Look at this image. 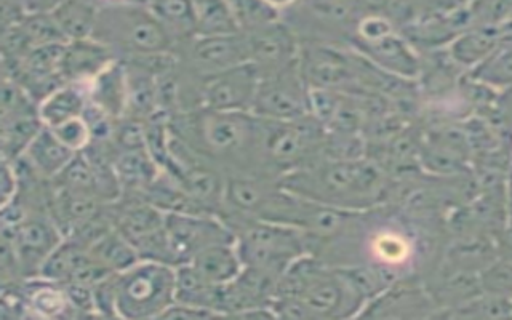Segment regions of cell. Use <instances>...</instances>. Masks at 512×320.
Wrapping results in <instances>:
<instances>
[{
    "mask_svg": "<svg viewBox=\"0 0 512 320\" xmlns=\"http://www.w3.org/2000/svg\"><path fill=\"white\" fill-rule=\"evenodd\" d=\"M496 247H498V255L503 258L512 260V216H508V221L504 224L503 231L496 239Z\"/></svg>",
    "mask_w": 512,
    "mask_h": 320,
    "instance_id": "b9f144b4",
    "label": "cell"
},
{
    "mask_svg": "<svg viewBox=\"0 0 512 320\" xmlns=\"http://www.w3.org/2000/svg\"><path fill=\"white\" fill-rule=\"evenodd\" d=\"M282 188L317 204L364 213L391 204V176L370 157L319 159L280 178Z\"/></svg>",
    "mask_w": 512,
    "mask_h": 320,
    "instance_id": "6da1fadb",
    "label": "cell"
},
{
    "mask_svg": "<svg viewBox=\"0 0 512 320\" xmlns=\"http://www.w3.org/2000/svg\"><path fill=\"white\" fill-rule=\"evenodd\" d=\"M242 34L247 39L248 61L255 64L260 76L279 71L298 60L300 39L284 20Z\"/></svg>",
    "mask_w": 512,
    "mask_h": 320,
    "instance_id": "ac0fdd59",
    "label": "cell"
},
{
    "mask_svg": "<svg viewBox=\"0 0 512 320\" xmlns=\"http://www.w3.org/2000/svg\"><path fill=\"white\" fill-rule=\"evenodd\" d=\"M468 74L496 92H508L512 88V34H503L492 55Z\"/></svg>",
    "mask_w": 512,
    "mask_h": 320,
    "instance_id": "1f68e13d",
    "label": "cell"
},
{
    "mask_svg": "<svg viewBox=\"0 0 512 320\" xmlns=\"http://www.w3.org/2000/svg\"><path fill=\"white\" fill-rule=\"evenodd\" d=\"M92 37L111 47L119 60L175 50L170 34L144 5L100 7Z\"/></svg>",
    "mask_w": 512,
    "mask_h": 320,
    "instance_id": "5b68a950",
    "label": "cell"
},
{
    "mask_svg": "<svg viewBox=\"0 0 512 320\" xmlns=\"http://www.w3.org/2000/svg\"><path fill=\"white\" fill-rule=\"evenodd\" d=\"M365 303L340 266L308 253L282 274L271 308L277 319H351Z\"/></svg>",
    "mask_w": 512,
    "mask_h": 320,
    "instance_id": "3957f363",
    "label": "cell"
},
{
    "mask_svg": "<svg viewBox=\"0 0 512 320\" xmlns=\"http://www.w3.org/2000/svg\"><path fill=\"white\" fill-rule=\"evenodd\" d=\"M2 159L16 162L44 130L39 104L16 80H2Z\"/></svg>",
    "mask_w": 512,
    "mask_h": 320,
    "instance_id": "4fadbf2b",
    "label": "cell"
},
{
    "mask_svg": "<svg viewBox=\"0 0 512 320\" xmlns=\"http://www.w3.org/2000/svg\"><path fill=\"white\" fill-rule=\"evenodd\" d=\"M124 61L128 80L127 116L146 120L157 116L159 112V95H157V76L151 69L136 61Z\"/></svg>",
    "mask_w": 512,
    "mask_h": 320,
    "instance_id": "484cf974",
    "label": "cell"
},
{
    "mask_svg": "<svg viewBox=\"0 0 512 320\" xmlns=\"http://www.w3.org/2000/svg\"><path fill=\"white\" fill-rule=\"evenodd\" d=\"M52 132L74 152L85 151L92 143V130L88 127L84 116L53 127Z\"/></svg>",
    "mask_w": 512,
    "mask_h": 320,
    "instance_id": "74e56055",
    "label": "cell"
},
{
    "mask_svg": "<svg viewBox=\"0 0 512 320\" xmlns=\"http://www.w3.org/2000/svg\"><path fill=\"white\" fill-rule=\"evenodd\" d=\"M440 317H445V319H506V317H512V298L482 292L458 308L442 312Z\"/></svg>",
    "mask_w": 512,
    "mask_h": 320,
    "instance_id": "836d02e7",
    "label": "cell"
},
{
    "mask_svg": "<svg viewBox=\"0 0 512 320\" xmlns=\"http://www.w3.org/2000/svg\"><path fill=\"white\" fill-rule=\"evenodd\" d=\"M77 152L69 149L63 141L52 132V128L44 130L32 141L28 151L21 159L44 180L53 181L71 164Z\"/></svg>",
    "mask_w": 512,
    "mask_h": 320,
    "instance_id": "cb8c5ba5",
    "label": "cell"
},
{
    "mask_svg": "<svg viewBox=\"0 0 512 320\" xmlns=\"http://www.w3.org/2000/svg\"><path fill=\"white\" fill-rule=\"evenodd\" d=\"M455 4H468V2H471V0H453Z\"/></svg>",
    "mask_w": 512,
    "mask_h": 320,
    "instance_id": "ee69618b",
    "label": "cell"
},
{
    "mask_svg": "<svg viewBox=\"0 0 512 320\" xmlns=\"http://www.w3.org/2000/svg\"><path fill=\"white\" fill-rule=\"evenodd\" d=\"M349 47L392 76L407 80H418L420 77L421 53L399 29L370 42H354Z\"/></svg>",
    "mask_w": 512,
    "mask_h": 320,
    "instance_id": "d6986e66",
    "label": "cell"
},
{
    "mask_svg": "<svg viewBox=\"0 0 512 320\" xmlns=\"http://www.w3.org/2000/svg\"><path fill=\"white\" fill-rule=\"evenodd\" d=\"M100 7L95 0H66L52 13L68 42L93 36Z\"/></svg>",
    "mask_w": 512,
    "mask_h": 320,
    "instance_id": "f546056e",
    "label": "cell"
},
{
    "mask_svg": "<svg viewBox=\"0 0 512 320\" xmlns=\"http://www.w3.org/2000/svg\"><path fill=\"white\" fill-rule=\"evenodd\" d=\"M274 7L279 8L280 12H284L285 8L292 7L298 0H268Z\"/></svg>",
    "mask_w": 512,
    "mask_h": 320,
    "instance_id": "7bdbcfd3",
    "label": "cell"
},
{
    "mask_svg": "<svg viewBox=\"0 0 512 320\" xmlns=\"http://www.w3.org/2000/svg\"><path fill=\"white\" fill-rule=\"evenodd\" d=\"M165 228L176 266L204 248L236 242L234 232L215 213H165Z\"/></svg>",
    "mask_w": 512,
    "mask_h": 320,
    "instance_id": "5bb4252c",
    "label": "cell"
},
{
    "mask_svg": "<svg viewBox=\"0 0 512 320\" xmlns=\"http://www.w3.org/2000/svg\"><path fill=\"white\" fill-rule=\"evenodd\" d=\"M24 31L31 40L32 47L48 44H66L68 40L63 36L60 26L56 24L52 13H37V15H26L23 20Z\"/></svg>",
    "mask_w": 512,
    "mask_h": 320,
    "instance_id": "d590c367",
    "label": "cell"
},
{
    "mask_svg": "<svg viewBox=\"0 0 512 320\" xmlns=\"http://www.w3.org/2000/svg\"><path fill=\"white\" fill-rule=\"evenodd\" d=\"M66 0H21L24 15H37V13H53L56 8Z\"/></svg>",
    "mask_w": 512,
    "mask_h": 320,
    "instance_id": "60d3db41",
    "label": "cell"
},
{
    "mask_svg": "<svg viewBox=\"0 0 512 320\" xmlns=\"http://www.w3.org/2000/svg\"><path fill=\"white\" fill-rule=\"evenodd\" d=\"M364 15L359 0H298L285 8L282 20L300 42L348 45L357 21Z\"/></svg>",
    "mask_w": 512,
    "mask_h": 320,
    "instance_id": "ba28073f",
    "label": "cell"
},
{
    "mask_svg": "<svg viewBox=\"0 0 512 320\" xmlns=\"http://www.w3.org/2000/svg\"><path fill=\"white\" fill-rule=\"evenodd\" d=\"M260 80V72L250 61L200 79V108L252 112Z\"/></svg>",
    "mask_w": 512,
    "mask_h": 320,
    "instance_id": "2e32d148",
    "label": "cell"
},
{
    "mask_svg": "<svg viewBox=\"0 0 512 320\" xmlns=\"http://www.w3.org/2000/svg\"><path fill=\"white\" fill-rule=\"evenodd\" d=\"M117 60L116 52L95 37L71 40L64 47L61 74L66 82L88 85Z\"/></svg>",
    "mask_w": 512,
    "mask_h": 320,
    "instance_id": "ffe728a7",
    "label": "cell"
},
{
    "mask_svg": "<svg viewBox=\"0 0 512 320\" xmlns=\"http://www.w3.org/2000/svg\"><path fill=\"white\" fill-rule=\"evenodd\" d=\"M88 252L92 253L93 258L112 274L125 271L140 261V255L135 247L114 228L98 237L88 247Z\"/></svg>",
    "mask_w": 512,
    "mask_h": 320,
    "instance_id": "4dcf8cb0",
    "label": "cell"
},
{
    "mask_svg": "<svg viewBox=\"0 0 512 320\" xmlns=\"http://www.w3.org/2000/svg\"><path fill=\"white\" fill-rule=\"evenodd\" d=\"M298 64L301 76L311 90L362 93L359 55L348 45L301 42Z\"/></svg>",
    "mask_w": 512,
    "mask_h": 320,
    "instance_id": "30bf717a",
    "label": "cell"
},
{
    "mask_svg": "<svg viewBox=\"0 0 512 320\" xmlns=\"http://www.w3.org/2000/svg\"><path fill=\"white\" fill-rule=\"evenodd\" d=\"M2 207L10 204L20 191V175L16 170L15 162L2 159Z\"/></svg>",
    "mask_w": 512,
    "mask_h": 320,
    "instance_id": "f35d334b",
    "label": "cell"
},
{
    "mask_svg": "<svg viewBox=\"0 0 512 320\" xmlns=\"http://www.w3.org/2000/svg\"><path fill=\"white\" fill-rule=\"evenodd\" d=\"M503 37L500 26L472 24L447 45V52L463 71L469 72L484 63Z\"/></svg>",
    "mask_w": 512,
    "mask_h": 320,
    "instance_id": "44dd1931",
    "label": "cell"
},
{
    "mask_svg": "<svg viewBox=\"0 0 512 320\" xmlns=\"http://www.w3.org/2000/svg\"><path fill=\"white\" fill-rule=\"evenodd\" d=\"M176 301V266L140 260L116 274V311L120 319H162Z\"/></svg>",
    "mask_w": 512,
    "mask_h": 320,
    "instance_id": "8992f818",
    "label": "cell"
},
{
    "mask_svg": "<svg viewBox=\"0 0 512 320\" xmlns=\"http://www.w3.org/2000/svg\"><path fill=\"white\" fill-rule=\"evenodd\" d=\"M21 290L29 317H77L66 288L60 282L40 276L31 277L21 282Z\"/></svg>",
    "mask_w": 512,
    "mask_h": 320,
    "instance_id": "603a6c76",
    "label": "cell"
},
{
    "mask_svg": "<svg viewBox=\"0 0 512 320\" xmlns=\"http://www.w3.org/2000/svg\"><path fill=\"white\" fill-rule=\"evenodd\" d=\"M207 282L213 285L229 284L244 268L234 244L212 245L192 256L188 261Z\"/></svg>",
    "mask_w": 512,
    "mask_h": 320,
    "instance_id": "4316f807",
    "label": "cell"
},
{
    "mask_svg": "<svg viewBox=\"0 0 512 320\" xmlns=\"http://www.w3.org/2000/svg\"><path fill=\"white\" fill-rule=\"evenodd\" d=\"M112 226L140 255V260L176 266L165 228V212L141 197L122 196L109 204Z\"/></svg>",
    "mask_w": 512,
    "mask_h": 320,
    "instance_id": "9c48e42d",
    "label": "cell"
},
{
    "mask_svg": "<svg viewBox=\"0 0 512 320\" xmlns=\"http://www.w3.org/2000/svg\"><path fill=\"white\" fill-rule=\"evenodd\" d=\"M236 247L244 266L284 274L293 261L308 255V244L298 229L266 220H244L234 224Z\"/></svg>",
    "mask_w": 512,
    "mask_h": 320,
    "instance_id": "52a82bcc",
    "label": "cell"
},
{
    "mask_svg": "<svg viewBox=\"0 0 512 320\" xmlns=\"http://www.w3.org/2000/svg\"><path fill=\"white\" fill-rule=\"evenodd\" d=\"M240 32H252L282 20V12L268 0H228Z\"/></svg>",
    "mask_w": 512,
    "mask_h": 320,
    "instance_id": "e575fe53",
    "label": "cell"
},
{
    "mask_svg": "<svg viewBox=\"0 0 512 320\" xmlns=\"http://www.w3.org/2000/svg\"><path fill=\"white\" fill-rule=\"evenodd\" d=\"M181 68L197 79L248 63V45L242 32L229 36H194L175 48Z\"/></svg>",
    "mask_w": 512,
    "mask_h": 320,
    "instance_id": "9a60e30c",
    "label": "cell"
},
{
    "mask_svg": "<svg viewBox=\"0 0 512 320\" xmlns=\"http://www.w3.org/2000/svg\"><path fill=\"white\" fill-rule=\"evenodd\" d=\"M439 308L421 279L399 280L365 304L359 317L381 320L437 319Z\"/></svg>",
    "mask_w": 512,
    "mask_h": 320,
    "instance_id": "e0dca14e",
    "label": "cell"
},
{
    "mask_svg": "<svg viewBox=\"0 0 512 320\" xmlns=\"http://www.w3.org/2000/svg\"><path fill=\"white\" fill-rule=\"evenodd\" d=\"M240 32L228 0H196V36H229Z\"/></svg>",
    "mask_w": 512,
    "mask_h": 320,
    "instance_id": "d6a6232c",
    "label": "cell"
},
{
    "mask_svg": "<svg viewBox=\"0 0 512 320\" xmlns=\"http://www.w3.org/2000/svg\"><path fill=\"white\" fill-rule=\"evenodd\" d=\"M210 317L218 316L213 311L197 308V306H191V304L173 303L164 312L162 319H210Z\"/></svg>",
    "mask_w": 512,
    "mask_h": 320,
    "instance_id": "ab89813d",
    "label": "cell"
},
{
    "mask_svg": "<svg viewBox=\"0 0 512 320\" xmlns=\"http://www.w3.org/2000/svg\"><path fill=\"white\" fill-rule=\"evenodd\" d=\"M325 136L324 125L311 114L296 120L261 119L264 175L280 180L287 173L322 159Z\"/></svg>",
    "mask_w": 512,
    "mask_h": 320,
    "instance_id": "277c9868",
    "label": "cell"
},
{
    "mask_svg": "<svg viewBox=\"0 0 512 320\" xmlns=\"http://www.w3.org/2000/svg\"><path fill=\"white\" fill-rule=\"evenodd\" d=\"M148 8L170 34L175 48L196 36V0H149Z\"/></svg>",
    "mask_w": 512,
    "mask_h": 320,
    "instance_id": "f1b7e54d",
    "label": "cell"
},
{
    "mask_svg": "<svg viewBox=\"0 0 512 320\" xmlns=\"http://www.w3.org/2000/svg\"><path fill=\"white\" fill-rule=\"evenodd\" d=\"M88 103L87 85L64 84L39 104L40 119L45 127L53 128L84 116Z\"/></svg>",
    "mask_w": 512,
    "mask_h": 320,
    "instance_id": "83f0119b",
    "label": "cell"
},
{
    "mask_svg": "<svg viewBox=\"0 0 512 320\" xmlns=\"http://www.w3.org/2000/svg\"><path fill=\"white\" fill-rule=\"evenodd\" d=\"M88 100L112 119L127 116L128 80L124 61L117 60L87 85Z\"/></svg>",
    "mask_w": 512,
    "mask_h": 320,
    "instance_id": "7402d4cb",
    "label": "cell"
},
{
    "mask_svg": "<svg viewBox=\"0 0 512 320\" xmlns=\"http://www.w3.org/2000/svg\"><path fill=\"white\" fill-rule=\"evenodd\" d=\"M64 236L47 208L28 210L20 223L2 226V242L12 248L23 279L39 276L48 256Z\"/></svg>",
    "mask_w": 512,
    "mask_h": 320,
    "instance_id": "8fae6325",
    "label": "cell"
},
{
    "mask_svg": "<svg viewBox=\"0 0 512 320\" xmlns=\"http://www.w3.org/2000/svg\"><path fill=\"white\" fill-rule=\"evenodd\" d=\"M112 162L122 186V196L127 197H141L162 170L149 149L117 151Z\"/></svg>",
    "mask_w": 512,
    "mask_h": 320,
    "instance_id": "d4e9b609",
    "label": "cell"
},
{
    "mask_svg": "<svg viewBox=\"0 0 512 320\" xmlns=\"http://www.w3.org/2000/svg\"><path fill=\"white\" fill-rule=\"evenodd\" d=\"M479 277L482 292L512 298V260L498 256Z\"/></svg>",
    "mask_w": 512,
    "mask_h": 320,
    "instance_id": "8d00e7d4",
    "label": "cell"
},
{
    "mask_svg": "<svg viewBox=\"0 0 512 320\" xmlns=\"http://www.w3.org/2000/svg\"><path fill=\"white\" fill-rule=\"evenodd\" d=\"M252 112L268 120H296L311 114V88L301 76L298 60L261 76Z\"/></svg>",
    "mask_w": 512,
    "mask_h": 320,
    "instance_id": "7c38bea8",
    "label": "cell"
},
{
    "mask_svg": "<svg viewBox=\"0 0 512 320\" xmlns=\"http://www.w3.org/2000/svg\"><path fill=\"white\" fill-rule=\"evenodd\" d=\"M168 127L192 151L223 168L226 175H264L260 151L261 119L253 112L197 108L170 117Z\"/></svg>",
    "mask_w": 512,
    "mask_h": 320,
    "instance_id": "7a4b0ae2",
    "label": "cell"
}]
</instances>
